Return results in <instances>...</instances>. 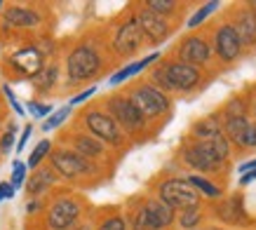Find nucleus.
<instances>
[{
  "instance_id": "42",
  "label": "nucleus",
  "mask_w": 256,
  "mask_h": 230,
  "mask_svg": "<svg viewBox=\"0 0 256 230\" xmlns=\"http://www.w3.org/2000/svg\"><path fill=\"white\" fill-rule=\"evenodd\" d=\"M252 14H256V2H252Z\"/></svg>"
},
{
  "instance_id": "9",
  "label": "nucleus",
  "mask_w": 256,
  "mask_h": 230,
  "mask_svg": "<svg viewBox=\"0 0 256 230\" xmlns=\"http://www.w3.org/2000/svg\"><path fill=\"white\" fill-rule=\"evenodd\" d=\"M12 66H14L22 76H28V78H36L42 70V54L36 50V47H24L19 52L12 54Z\"/></svg>"
},
{
  "instance_id": "31",
  "label": "nucleus",
  "mask_w": 256,
  "mask_h": 230,
  "mask_svg": "<svg viewBox=\"0 0 256 230\" xmlns=\"http://www.w3.org/2000/svg\"><path fill=\"white\" fill-rule=\"evenodd\" d=\"M12 146H14V124H10V130L2 134V138H0V150H2V153H10Z\"/></svg>"
},
{
  "instance_id": "28",
  "label": "nucleus",
  "mask_w": 256,
  "mask_h": 230,
  "mask_svg": "<svg viewBox=\"0 0 256 230\" xmlns=\"http://www.w3.org/2000/svg\"><path fill=\"white\" fill-rule=\"evenodd\" d=\"M148 10L158 16L170 14V12H174V2H172V0H150V2H148Z\"/></svg>"
},
{
  "instance_id": "3",
  "label": "nucleus",
  "mask_w": 256,
  "mask_h": 230,
  "mask_svg": "<svg viewBox=\"0 0 256 230\" xmlns=\"http://www.w3.org/2000/svg\"><path fill=\"white\" fill-rule=\"evenodd\" d=\"M136 106V110H139L144 118H153V115H160L164 113L167 108H170V101H167V96H164L160 90H156V87H141V90H136L134 92V96L130 99Z\"/></svg>"
},
{
  "instance_id": "1",
  "label": "nucleus",
  "mask_w": 256,
  "mask_h": 230,
  "mask_svg": "<svg viewBox=\"0 0 256 230\" xmlns=\"http://www.w3.org/2000/svg\"><path fill=\"white\" fill-rule=\"evenodd\" d=\"M160 198L167 207L172 209H195L198 202H200V192L195 190L188 181H178V178H172V181H164L162 188H160Z\"/></svg>"
},
{
  "instance_id": "8",
  "label": "nucleus",
  "mask_w": 256,
  "mask_h": 230,
  "mask_svg": "<svg viewBox=\"0 0 256 230\" xmlns=\"http://www.w3.org/2000/svg\"><path fill=\"white\" fill-rule=\"evenodd\" d=\"M52 164L59 174L64 176H78V174H85L90 172V164L85 162V158H80L78 153L73 150H56L52 155Z\"/></svg>"
},
{
  "instance_id": "27",
  "label": "nucleus",
  "mask_w": 256,
  "mask_h": 230,
  "mask_svg": "<svg viewBox=\"0 0 256 230\" xmlns=\"http://www.w3.org/2000/svg\"><path fill=\"white\" fill-rule=\"evenodd\" d=\"M218 8V2H207V5H204V8H200L198 10V12H195L193 16H190V19H188V26H190V28H195V26H198V24H202L204 22V19H207V16L212 14V12H214V10Z\"/></svg>"
},
{
  "instance_id": "17",
  "label": "nucleus",
  "mask_w": 256,
  "mask_h": 230,
  "mask_svg": "<svg viewBox=\"0 0 256 230\" xmlns=\"http://www.w3.org/2000/svg\"><path fill=\"white\" fill-rule=\"evenodd\" d=\"M235 33H238V38H240V45H254L256 42V14L252 12H244L240 16V22L235 26Z\"/></svg>"
},
{
  "instance_id": "25",
  "label": "nucleus",
  "mask_w": 256,
  "mask_h": 230,
  "mask_svg": "<svg viewBox=\"0 0 256 230\" xmlns=\"http://www.w3.org/2000/svg\"><path fill=\"white\" fill-rule=\"evenodd\" d=\"M68 115H70V106L59 108L56 113H52V115H50V118L45 120V124H42V130H45V132L56 130V127H59V124H62L64 120H66V118H68Z\"/></svg>"
},
{
  "instance_id": "10",
  "label": "nucleus",
  "mask_w": 256,
  "mask_h": 230,
  "mask_svg": "<svg viewBox=\"0 0 256 230\" xmlns=\"http://www.w3.org/2000/svg\"><path fill=\"white\" fill-rule=\"evenodd\" d=\"M141 38H144V33H141L136 19H130V22H127L122 28L118 31V36H116V50L120 54L134 52V50L141 45Z\"/></svg>"
},
{
  "instance_id": "33",
  "label": "nucleus",
  "mask_w": 256,
  "mask_h": 230,
  "mask_svg": "<svg viewBox=\"0 0 256 230\" xmlns=\"http://www.w3.org/2000/svg\"><path fill=\"white\" fill-rule=\"evenodd\" d=\"M2 90H5V96H8V99H10V104H12V108H14V113H16V115H24V106H22V104H19V101H16L14 92L10 90V84H5Z\"/></svg>"
},
{
  "instance_id": "29",
  "label": "nucleus",
  "mask_w": 256,
  "mask_h": 230,
  "mask_svg": "<svg viewBox=\"0 0 256 230\" xmlns=\"http://www.w3.org/2000/svg\"><path fill=\"white\" fill-rule=\"evenodd\" d=\"M178 223H181L184 228H193V226H198V223H200V212H198V207L195 209H184Z\"/></svg>"
},
{
  "instance_id": "13",
  "label": "nucleus",
  "mask_w": 256,
  "mask_h": 230,
  "mask_svg": "<svg viewBox=\"0 0 256 230\" xmlns=\"http://www.w3.org/2000/svg\"><path fill=\"white\" fill-rule=\"evenodd\" d=\"M216 52L221 59L226 62H233L235 56L240 54V38L235 33L233 26H224L216 36Z\"/></svg>"
},
{
  "instance_id": "43",
  "label": "nucleus",
  "mask_w": 256,
  "mask_h": 230,
  "mask_svg": "<svg viewBox=\"0 0 256 230\" xmlns=\"http://www.w3.org/2000/svg\"><path fill=\"white\" fill-rule=\"evenodd\" d=\"M78 230H90V228H78Z\"/></svg>"
},
{
  "instance_id": "2",
  "label": "nucleus",
  "mask_w": 256,
  "mask_h": 230,
  "mask_svg": "<svg viewBox=\"0 0 256 230\" xmlns=\"http://www.w3.org/2000/svg\"><path fill=\"white\" fill-rule=\"evenodd\" d=\"M99 70V56L92 47H78L68 56V76L70 80H87Z\"/></svg>"
},
{
  "instance_id": "32",
  "label": "nucleus",
  "mask_w": 256,
  "mask_h": 230,
  "mask_svg": "<svg viewBox=\"0 0 256 230\" xmlns=\"http://www.w3.org/2000/svg\"><path fill=\"white\" fill-rule=\"evenodd\" d=\"M28 110H31L36 118H50V113H52V106H47V104H38V101H31L28 104Z\"/></svg>"
},
{
  "instance_id": "44",
  "label": "nucleus",
  "mask_w": 256,
  "mask_h": 230,
  "mask_svg": "<svg viewBox=\"0 0 256 230\" xmlns=\"http://www.w3.org/2000/svg\"><path fill=\"white\" fill-rule=\"evenodd\" d=\"M0 8H2V2H0Z\"/></svg>"
},
{
  "instance_id": "39",
  "label": "nucleus",
  "mask_w": 256,
  "mask_h": 230,
  "mask_svg": "<svg viewBox=\"0 0 256 230\" xmlns=\"http://www.w3.org/2000/svg\"><path fill=\"white\" fill-rule=\"evenodd\" d=\"M242 104L240 101H235V104H230V108H228V115H230V118H242Z\"/></svg>"
},
{
  "instance_id": "40",
  "label": "nucleus",
  "mask_w": 256,
  "mask_h": 230,
  "mask_svg": "<svg viewBox=\"0 0 256 230\" xmlns=\"http://www.w3.org/2000/svg\"><path fill=\"white\" fill-rule=\"evenodd\" d=\"M252 181H256V169H252V172H244V174H242V178H240L242 186L252 184Z\"/></svg>"
},
{
  "instance_id": "30",
  "label": "nucleus",
  "mask_w": 256,
  "mask_h": 230,
  "mask_svg": "<svg viewBox=\"0 0 256 230\" xmlns=\"http://www.w3.org/2000/svg\"><path fill=\"white\" fill-rule=\"evenodd\" d=\"M24 181H26V164H22V162L16 160L14 162V172H12V184L10 186L16 190V188H22L24 186Z\"/></svg>"
},
{
  "instance_id": "4",
  "label": "nucleus",
  "mask_w": 256,
  "mask_h": 230,
  "mask_svg": "<svg viewBox=\"0 0 256 230\" xmlns=\"http://www.w3.org/2000/svg\"><path fill=\"white\" fill-rule=\"evenodd\" d=\"M78 214H80L78 202H73V200H68V198H62L52 204L47 221H50V228L52 230H66L76 223Z\"/></svg>"
},
{
  "instance_id": "16",
  "label": "nucleus",
  "mask_w": 256,
  "mask_h": 230,
  "mask_svg": "<svg viewBox=\"0 0 256 230\" xmlns=\"http://www.w3.org/2000/svg\"><path fill=\"white\" fill-rule=\"evenodd\" d=\"M181 56L188 66H198V64H204L210 59V45L200 38H190L184 42L181 47Z\"/></svg>"
},
{
  "instance_id": "18",
  "label": "nucleus",
  "mask_w": 256,
  "mask_h": 230,
  "mask_svg": "<svg viewBox=\"0 0 256 230\" xmlns=\"http://www.w3.org/2000/svg\"><path fill=\"white\" fill-rule=\"evenodd\" d=\"M158 56H160V54L153 52V54H148V56H144L141 62H134V64H130V66H124L122 70H118V73H113V76H110V84H120V82H124L127 78H132V76H136V73H141L148 64L156 62Z\"/></svg>"
},
{
  "instance_id": "22",
  "label": "nucleus",
  "mask_w": 256,
  "mask_h": 230,
  "mask_svg": "<svg viewBox=\"0 0 256 230\" xmlns=\"http://www.w3.org/2000/svg\"><path fill=\"white\" fill-rule=\"evenodd\" d=\"M56 76H59L56 66H47V68H42L38 76L33 78V82H36V87H38V90H50V87H54Z\"/></svg>"
},
{
  "instance_id": "20",
  "label": "nucleus",
  "mask_w": 256,
  "mask_h": 230,
  "mask_svg": "<svg viewBox=\"0 0 256 230\" xmlns=\"http://www.w3.org/2000/svg\"><path fill=\"white\" fill-rule=\"evenodd\" d=\"M52 181H54L52 172H50V169H40V172H36V174L28 178V184H26V190L31 192V195H38V192L47 190V188L52 186Z\"/></svg>"
},
{
  "instance_id": "7",
  "label": "nucleus",
  "mask_w": 256,
  "mask_h": 230,
  "mask_svg": "<svg viewBox=\"0 0 256 230\" xmlns=\"http://www.w3.org/2000/svg\"><path fill=\"white\" fill-rule=\"evenodd\" d=\"M110 113L116 115V124H122L124 130H139L144 124V115L136 110V106L130 99H113Z\"/></svg>"
},
{
  "instance_id": "19",
  "label": "nucleus",
  "mask_w": 256,
  "mask_h": 230,
  "mask_svg": "<svg viewBox=\"0 0 256 230\" xmlns=\"http://www.w3.org/2000/svg\"><path fill=\"white\" fill-rule=\"evenodd\" d=\"M5 19H8L10 26H36L40 22L38 12L26 10V8H10L5 12Z\"/></svg>"
},
{
  "instance_id": "15",
  "label": "nucleus",
  "mask_w": 256,
  "mask_h": 230,
  "mask_svg": "<svg viewBox=\"0 0 256 230\" xmlns=\"http://www.w3.org/2000/svg\"><path fill=\"white\" fill-rule=\"evenodd\" d=\"M136 24H139L141 33H146L153 42L167 38V24H164L158 14H153L150 10H144V12L139 14V19H136Z\"/></svg>"
},
{
  "instance_id": "24",
  "label": "nucleus",
  "mask_w": 256,
  "mask_h": 230,
  "mask_svg": "<svg viewBox=\"0 0 256 230\" xmlns=\"http://www.w3.org/2000/svg\"><path fill=\"white\" fill-rule=\"evenodd\" d=\"M186 181L193 186L195 190H202L204 195H210V198H218V188H216V186H212L207 178H202V176H190V178H186Z\"/></svg>"
},
{
  "instance_id": "5",
  "label": "nucleus",
  "mask_w": 256,
  "mask_h": 230,
  "mask_svg": "<svg viewBox=\"0 0 256 230\" xmlns=\"http://www.w3.org/2000/svg\"><path fill=\"white\" fill-rule=\"evenodd\" d=\"M162 76H164L167 87H174V90H190V87L200 80L198 68L188 66V64H170V66L162 70Z\"/></svg>"
},
{
  "instance_id": "38",
  "label": "nucleus",
  "mask_w": 256,
  "mask_h": 230,
  "mask_svg": "<svg viewBox=\"0 0 256 230\" xmlns=\"http://www.w3.org/2000/svg\"><path fill=\"white\" fill-rule=\"evenodd\" d=\"M28 136H31V124H28V127H26V130H24V134H22V138H19V141H16V153H22L24 148H26V141H28Z\"/></svg>"
},
{
  "instance_id": "6",
  "label": "nucleus",
  "mask_w": 256,
  "mask_h": 230,
  "mask_svg": "<svg viewBox=\"0 0 256 230\" xmlns=\"http://www.w3.org/2000/svg\"><path fill=\"white\" fill-rule=\"evenodd\" d=\"M87 127L96 138L106 141V144H118L120 141V130H118L116 120L110 115L104 113H90L87 115Z\"/></svg>"
},
{
  "instance_id": "21",
  "label": "nucleus",
  "mask_w": 256,
  "mask_h": 230,
  "mask_svg": "<svg viewBox=\"0 0 256 230\" xmlns=\"http://www.w3.org/2000/svg\"><path fill=\"white\" fill-rule=\"evenodd\" d=\"M76 148H78L80 158H94V155H101V150H104V146H101L99 141L87 138V136H78V138H76Z\"/></svg>"
},
{
  "instance_id": "34",
  "label": "nucleus",
  "mask_w": 256,
  "mask_h": 230,
  "mask_svg": "<svg viewBox=\"0 0 256 230\" xmlns=\"http://www.w3.org/2000/svg\"><path fill=\"white\" fill-rule=\"evenodd\" d=\"M99 230H124V221L120 216H113V218H108Z\"/></svg>"
},
{
  "instance_id": "12",
  "label": "nucleus",
  "mask_w": 256,
  "mask_h": 230,
  "mask_svg": "<svg viewBox=\"0 0 256 230\" xmlns=\"http://www.w3.org/2000/svg\"><path fill=\"white\" fill-rule=\"evenodd\" d=\"M146 218H148V226L150 230H160V228H167L172 221H174V209L167 207L162 200H153V202H148L146 207Z\"/></svg>"
},
{
  "instance_id": "23",
  "label": "nucleus",
  "mask_w": 256,
  "mask_h": 230,
  "mask_svg": "<svg viewBox=\"0 0 256 230\" xmlns=\"http://www.w3.org/2000/svg\"><path fill=\"white\" fill-rule=\"evenodd\" d=\"M218 122H216V118H204L202 122L195 124V134L200 138H214L218 136Z\"/></svg>"
},
{
  "instance_id": "14",
  "label": "nucleus",
  "mask_w": 256,
  "mask_h": 230,
  "mask_svg": "<svg viewBox=\"0 0 256 230\" xmlns=\"http://www.w3.org/2000/svg\"><path fill=\"white\" fill-rule=\"evenodd\" d=\"M186 162L188 164H193L195 169H202V172H207V169H216L218 160L214 150L210 148V144L204 141V144H198V146L188 148L186 150Z\"/></svg>"
},
{
  "instance_id": "11",
  "label": "nucleus",
  "mask_w": 256,
  "mask_h": 230,
  "mask_svg": "<svg viewBox=\"0 0 256 230\" xmlns=\"http://www.w3.org/2000/svg\"><path fill=\"white\" fill-rule=\"evenodd\" d=\"M226 132L240 146H256V124H249L244 118H228Z\"/></svg>"
},
{
  "instance_id": "35",
  "label": "nucleus",
  "mask_w": 256,
  "mask_h": 230,
  "mask_svg": "<svg viewBox=\"0 0 256 230\" xmlns=\"http://www.w3.org/2000/svg\"><path fill=\"white\" fill-rule=\"evenodd\" d=\"M134 230H150V226H148V218H146V212H144V207H141V212L136 214V218H134Z\"/></svg>"
},
{
  "instance_id": "37",
  "label": "nucleus",
  "mask_w": 256,
  "mask_h": 230,
  "mask_svg": "<svg viewBox=\"0 0 256 230\" xmlns=\"http://www.w3.org/2000/svg\"><path fill=\"white\" fill-rule=\"evenodd\" d=\"M94 92H96V87H90V90H85L82 94H78V96H73V99H70V106H76V104H82V101H87Z\"/></svg>"
},
{
  "instance_id": "26",
  "label": "nucleus",
  "mask_w": 256,
  "mask_h": 230,
  "mask_svg": "<svg viewBox=\"0 0 256 230\" xmlns=\"http://www.w3.org/2000/svg\"><path fill=\"white\" fill-rule=\"evenodd\" d=\"M50 148H52V144H50V141H47V138H45V141H40L38 146L33 148L31 158H28V167H33V169L38 167L40 162H42V158H45V155L50 153Z\"/></svg>"
},
{
  "instance_id": "36",
  "label": "nucleus",
  "mask_w": 256,
  "mask_h": 230,
  "mask_svg": "<svg viewBox=\"0 0 256 230\" xmlns=\"http://www.w3.org/2000/svg\"><path fill=\"white\" fill-rule=\"evenodd\" d=\"M12 195H14V188H12L8 181H2V184H0V202H2V200H12Z\"/></svg>"
},
{
  "instance_id": "41",
  "label": "nucleus",
  "mask_w": 256,
  "mask_h": 230,
  "mask_svg": "<svg viewBox=\"0 0 256 230\" xmlns=\"http://www.w3.org/2000/svg\"><path fill=\"white\" fill-rule=\"evenodd\" d=\"M252 169H256V160H249V162H244L240 167V172L244 174V172H252Z\"/></svg>"
}]
</instances>
